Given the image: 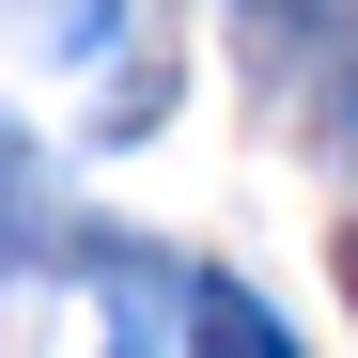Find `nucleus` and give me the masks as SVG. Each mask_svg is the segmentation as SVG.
Listing matches in <instances>:
<instances>
[{"label": "nucleus", "instance_id": "nucleus-1", "mask_svg": "<svg viewBox=\"0 0 358 358\" xmlns=\"http://www.w3.org/2000/svg\"><path fill=\"white\" fill-rule=\"evenodd\" d=\"M343 280H358V234H343Z\"/></svg>", "mask_w": 358, "mask_h": 358}]
</instances>
